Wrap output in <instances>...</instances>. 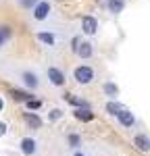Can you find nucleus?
Wrapping results in <instances>:
<instances>
[{"mask_svg": "<svg viewBox=\"0 0 150 156\" xmlns=\"http://www.w3.org/2000/svg\"><path fill=\"white\" fill-rule=\"evenodd\" d=\"M6 131H9V125H6L4 121H0V137H4V135H6Z\"/></svg>", "mask_w": 150, "mask_h": 156, "instance_id": "4be33fe9", "label": "nucleus"}, {"mask_svg": "<svg viewBox=\"0 0 150 156\" xmlns=\"http://www.w3.org/2000/svg\"><path fill=\"white\" fill-rule=\"evenodd\" d=\"M123 108H125V104L117 102V100H106V104H104V110H106V115H111V117H117V115H119Z\"/></svg>", "mask_w": 150, "mask_h": 156, "instance_id": "2eb2a0df", "label": "nucleus"}, {"mask_svg": "<svg viewBox=\"0 0 150 156\" xmlns=\"http://www.w3.org/2000/svg\"><path fill=\"white\" fill-rule=\"evenodd\" d=\"M102 94L109 100H117L119 98V85L115 83V81H104L102 83Z\"/></svg>", "mask_w": 150, "mask_h": 156, "instance_id": "ddd939ff", "label": "nucleus"}, {"mask_svg": "<svg viewBox=\"0 0 150 156\" xmlns=\"http://www.w3.org/2000/svg\"><path fill=\"white\" fill-rule=\"evenodd\" d=\"M67 144H69L71 150H81L84 140H81V135H79V133H69V135H67Z\"/></svg>", "mask_w": 150, "mask_h": 156, "instance_id": "f3484780", "label": "nucleus"}, {"mask_svg": "<svg viewBox=\"0 0 150 156\" xmlns=\"http://www.w3.org/2000/svg\"><path fill=\"white\" fill-rule=\"evenodd\" d=\"M0 156H2V154H0Z\"/></svg>", "mask_w": 150, "mask_h": 156, "instance_id": "a878e982", "label": "nucleus"}, {"mask_svg": "<svg viewBox=\"0 0 150 156\" xmlns=\"http://www.w3.org/2000/svg\"><path fill=\"white\" fill-rule=\"evenodd\" d=\"M0 2H2V0H0Z\"/></svg>", "mask_w": 150, "mask_h": 156, "instance_id": "393cba45", "label": "nucleus"}, {"mask_svg": "<svg viewBox=\"0 0 150 156\" xmlns=\"http://www.w3.org/2000/svg\"><path fill=\"white\" fill-rule=\"evenodd\" d=\"M34 36H36V42L44 48H59L62 42V37L52 29H36Z\"/></svg>", "mask_w": 150, "mask_h": 156, "instance_id": "39448f33", "label": "nucleus"}, {"mask_svg": "<svg viewBox=\"0 0 150 156\" xmlns=\"http://www.w3.org/2000/svg\"><path fill=\"white\" fill-rule=\"evenodd\" d=\"M12 36H15V31H12V27H11V25L0 23V50L4 48V46H6L9 42H11Z\"/></svg>", "mask_w": 150, "mask_h": 156, "instance_id": "f8f14e48", "label": "nucleus"}, {"mask_svg": "<svg viewBox=\"0 0 150 156\" xmlns=\"http://www.w3.org/2000/svg\"><path fill=\"white\" fill-rule=\"evenodd\" d=\"M15 2H17V6H19V9L31 12V11H34V6H36L40 0H15Z\"/></svg>", "mask_w": 150, "mask_h": 156, "instance_id": "6ab92c4d", "label": "nucleus"}, {"mask_svg": "<svg viewBox=\"0 0 150 156\" xmlns=\"http://www.w3.org/2000/svg\"><path fill=\"white\" fill-rule=\"evenodd\" d=\"M71 75H73V81L77 85H81V87H86V85L96 81V69L92 65H77Z\"/></svg>", "mask_w": 150, "mask_h": 156, "instance_id": "7ed1b4c3", "label": "nucleus"}, {"mask_svg": "<svg viewBox=\"0 0 150 156\" xmlns=\"http://www.w3.org/2000/svg\"><path fill=\"white\" fill-rule=\"evenodd\" d=\"M29 15H31V21H34V23H40V25L52 23V21L56 19V9H54V2H52V0H40Z\"/></svg>", "mask_w": 150, "mask_h": 156, "instance_id": "f257e3e1", "label": "nucleus"}, {"mask_svg": "<svg viewBox=\"0 0 150 156\" xmlns=\"http://www.w3.org/2000/svg\"><path fill=\"white\" fill-rule=\"evenodd\" d=\"M115 119H117V123H119V125H121L123 129H136V125H138V117H136V112H134L131 108H127V106H125L123 110H121V112H119V115L115 117Z\"/></svg>", "mask_w": 150, "mask_h": 156, "instance_id": "6e6552de", "label": "nucleus"}, {"mask_svg": "<svg viewBox=\"0 0 150 156\" xmlns=\"http://www.w3.org/2000/svg\"><path fill=\"white\" fill-rule=\"evenodd\" d=\"M79 29H81V34L86 37H96L98 31H100L98 17H94V15H84L81 21H79Z\"/></svg>", "mask_w": 150, "mask_h": 156, "instance_id": "0eeeda50", "label": "nucleus"}, {"mask_svg": "<svg viewBox=\"0 0 150 156\" xmlns=\"http://www.w3.org/2000/svg\"><path fill=\"white\" fill-rule=\"evenodd\" d=\"M131 144H134V148H136L138 152L148 154L150 152V135L148 133H136L134 140H131Z\"/></svg>", "mask_w": 150, "mask_h": 156, "instance_id": "9d476101", "label": "nucleus"}, {"mask_svg": "<svg viewBox=\"0 0 150 156\" xmlns=\"http://www.w3.org/2000/svg\"><path fill=\"white\" fill-rule=\"evenodd\" d=\"M73 117L77 121H81V123H90V121H94V112L90 108H75Z\"/></svg>", "mask_w": 150, "mask_h": 156, "instance_id": "4468645a", "label": "nucleus"}, {"mask_svg": "<svg viewBox=\"0 0 150 156\" xmlns=\"http://www.w3.org/2000/svg\"><path fill=\"white\" fill-rule=\"evenodd\" d=\"M71 44H73L71 48H73L75 56L79 60H92L96 56V46H94V42H90V40H77V37H75Z\"/></svg>", "mask_w": 150, "mask_h": 156, "instance_id": "20e7f679", "label": "nucleus"}, {"mask_svg": "<svg viewBox=\"0 0 150 156\" xmlns=\"http://www.w3.org/2000/svg\"><path fill=\"white\" fill-rule=\"evenodd\" d=\"M127 6V0H104V9L111 12L112 17H119Z\"/></svg>", "mask_w": 150, "mask_h": 156, "instance_id": "9b49d317", "label": "nucleus"}, {"mask_svg": "<svg viewBox=\"0 0 150 156\" xmlns=\"http://www.w3.org/2000/svg\"><path fill=\"white\" fill-rule=\"evenodd\" d=\"M17 79H19V83L23 85L27 92H38V90L42 87V77H40V73H38L36 69H31V67L19 69V71H17Z\"/></svg>", "mask_w": 150, "mask_h": 156, "instance_id": "f03ea898", "label": "nucleus"}, {"mask_svg": "<svg viewBox=\"0 0 150 156\" xmlns=\"http://www.w3.org/2000/svg\"><path fill=\"white\" fill-rule=\"evenodd\" d=\"M40 106H42V100H34V98H31L29 102H25V108H27L29 112H36Z\"/></svg>", "mask_w": 150, "mask_h": 156, "instance_id": "412c9836", "label": "nucleus"}, {"mask_svg": "<svg viewBox=\"0 0 150 156\" xmlns=\"http://www.w3.org/2000/svg\"><path fill=\"white\" fill-rule=\"evenodd\" d=\"M44 77L48 79V83L52 87H65V83H67V73L56 65H46L44 67Z\"/></svg>", "mask_w": 150, "mask_h": 156, "instance_id": "423d86ee", "label": "nucleus"}, {"mask_svg": "<svg viewBox=\"0 0 150 156\" xmlns=\"http://www.w3.org/2000/svg\"><path fill=\"white\" fill-rule=\"evenodd\" d=\"M62 117H65V110H61V108H52V110L48 112V121H52V123L62 119Z\"/></svg>", "mask_w": 150, "mask_h": 156, "instance_id": "aec40b11", "label": "nucleus"}, {"mask_svg": "<svg viewBox=\"0 0 150 156\" xmlns=\"http://www.w3.org/2000/svg\"><path fill=\"white\" fill-rule=\"evenodd\" d=\"M11 94H12L15 100H19V102H23V104H25V102H29V100L34 98V96H31V92H27V90H25V92H21V90H12Z\"/></svg>", "mask_w": 150, "mask_h": 156, "instance_id": "a211bd4d", "label": "nucleus"}, {"mask_svg": "<svg viewBox=\"0 0 150 156\" xmlns=\"http://www.w3.org/2000/svg\"><path fill=\"white\" fill-rule=\"evenodd\" d=\"M23 119L31 129H40L42 127V119L38 117V112H23Z\"/></svg>", "mask_w": 150, "mask_h": 156, "instance_id": "dca6fc26", "label": "nucleus"}, {"mask_svg": "<svg viewBox=\"0 0 150 156\" xmlns=\"http://www.w3.org/2000/svg\"><path fill=\"white\" fill-rule=\"evenodd\" d=\"M2 110H4V96L0 94V112H2Z\"/></svg>", "mask_w": 150, "mask_h": 156, "instance_id": "b1692460", "label": "nucleus"}, {"mask_svg": "<svg viewBox=\"0 0 150 156\" xmlns=\"http://www.w3.org/2000/svg\"><path fill=\"white\" fill-rule=\"evenodd\" d=\"M71 156H90V154H88L86 150H73V154H71Z\"/></svg>", "mask_w": 150, "mask_h": 156, "instance_id": "5701e85b", "label": "nucleus"}, {"mask_svg": "<svg viewBox=\"0 0 150 156\" xmlns=\"http://www.w3.org/2000/svg\"><path fill=\"white\" fill-rule=\"evenodd\" d=\"M38 150H40V146H38V140L36 137H31V135H25L19 140V152L23 156H36Z\"/></svg>", "mask_w": 150, "mask_h": 156, "instance_id": "1a4fd4ad", "label": "nucleus"}]
</instances>
